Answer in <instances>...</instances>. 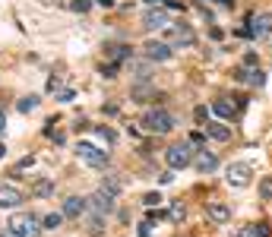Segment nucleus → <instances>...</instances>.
Returning <instances> with one entry per match:
<instances>
[{
    "mask_svg": "<svg viewBox=\"0 0 272 237\" xmlns=\"http://www.w3.org/2000/svg\"><path fill=\"white\" fill-rule=\"evenodd\" d=\"M114 73H117V63H108V66H101V76H108V79H114Z\"/></svg>",
    "mask_w": 272,
    "mask_h": 237,
    "instance_id": "c756f323",
    "label": "nucleus"
},
{
    "mask_svg": "<svg viewBox=\"0 0 272 237\" xmlns=\"http://www.w3.org/2000/svg\"><path fill=\"white\" fill-rule=\"evenodd\" d=\"M250 177H253V168L247 162H231L225 168V180H228V187H237V190H244L250 183Z\"/></svg>",
    "mask_w": 272,
    "mask_h": 237,
    "instance_id": "20e7f679",
    "label": "nucleus"
},
{
    "mask_svg": "<svg viewBox=\"0 0 272 237\" xmlns=\"http://www.w3.org/2000/svg\"><path fill=\"white\" fill-rule=\"evenodd\" d=\"M212 111H215L218 117H231L234 114V105H231V101H225V98H218L215 105H212Z\"/></svg>",
    "mask_w": 272,
    "mask_h": 237,
    "instance_id": "f3484780",
    "label": "nucleus"
},
{
    "mask_svg": "<svg viewBox=\"0 0 272 237\" xmlns=\"http://www.w3.org/2000/svg\"><path fill=\"white\" fill-rule=\"evenodd\" d=\"M6 231H13L16 237H38L41 234V222L32 212H13L6 222Z\"/></svg>",
    "mask_w": 272,
    "mask_h": 237,
    "instance_id": "f257e3e1",
    "label": "nucleus"
},
{
    "mask_svg": "<svg viewBox=\"0 0 272 237\" xmlns=\"http://www.w3.org/2000/svg\"><path fill=\"white\" fill-rule=\"evenodd\" d=\"M177 237H181V234H177Z\"/></svg>",
    "mask_w": 272,
    "mask_h": 237,
    "instance_id": "79ce46f5",
    "label": "nucleus"
},
{
    "mask_svg": "<svg viewBox=\"0 0 272 237\" xmlns=\"http://www.w3.org/2000/svg\"><path fill=\"white\" fill-rule=\"evenodd\" d=\"M6 155V146H0V158H3Z\"/></svg>",
    "mask_w": 272,
    "mask_h": 237,
    "instance_id": "a19ab883",
    "label": "nucleus"
},
{
    "mask_svg": "<svg viewBox=\"0 0 272 237\" xmlns=\"http://www.w3.org/2000/svg\"><path fill=\"white\" fill-rule=\"evenodd\" d=\"M165 162H168L171 171H184V168H190L193 165V146H190V142H174V146H168Z\"/></svg>",
    "mask_w": 272,
    "mask_h": 237,
    "instance_id": "7ed1b4c3",
    "label": "nucleus"
},
{
    "mask_svg": "<svg viewBox=\"0 0 272 237\" xmlns=\"http://www.w3.org/2000/svg\"><path fill=\"white\" fill-rule=\"evenodd\" d=\"M16 108H19L22 114L35 111V108H38V95H25V98H19V105H16Z\"/></svg>",
    "mask_w": 272,
    "mask_h": 237,
    "instance_id": "aec40b11",
    "label": "nucleus"
},
{
    "mask_svg": "<svg viewBox=\"0 0 272 237\" xmlns=\"http://www.w3.org/2000/svg\"><path fill=\"white\" fill-rule=\"evenodd\" d=\"M237 237H260V231H257V225H247V228L237 231Z\"/></svg>",
    "mask_w": 272,
    "mask_h": 237,
    "instance_id": "a878e982",
    "label": "nucleus"
},
{
    "mask_svg": "<svg viewBox=\"0 0 272 237\" xmlns=\"http://www.w3.org/2000/svg\"><path fill=\"white\" fill-rule=\"evenodd\" d=\"M130 70L136 73V79H139V82H146V79H149V63L136 60V63H130Z\"/></svg>",
    "mask_w": 272,
    "mask_h": 237,
    "instance_id": "412c9836",
    "label": "nucleus"
},
{
    "mask_svg": "<svg viewBox=\"0 0 272 237\" xmlns=\"http://www.w3.org/2000/svg\"><path fill=\"white\" fill-rule=\"evenodd\" d=\"M101 225H105V215H92V212H89V234H92V237H98L101 231H105Z\"/></svg>",
    "mask_w": 272,
    "mask_h": 237,
    "instance_id": "a211bd4d",
    "label": "nucleus"
},
{
    "mask_svg": "<svg viewBox=\"0 0 272 237\" xmlns=\"http://www.w3.org/2000/svg\"><path fill=\"white\" fill-rule=\"evenodd\" d=\"M206 215H209L215 225H225V222H231V206H228V202H209V206H206Z\"/></svg>",
    "mask_w": 272,
    "mask_h": 237,
    "instance_id": "4468645a",
    "label": "nucleus"
},
{
    "mask_svg": "<svg viewBox=\"0 0 272 237\" xmlns=\"http://www.w3.org/2000/svg\"><path fill=\"white\" fill-rule=\"evenodd\" d=\"M155 202H161L158 193H146V206H155Z\"/></svg>",
    "mask_w": 272,
    "mask_h": 237,
    "instance_id": "473e14b6",
    "label": "nucleus"
},
{
    "mask_svg": "<svg viewBox=\"0 0 272 237\" xmlns=\"http://www.w3.org/2000/svg\"><path fill=\"white\" fill-rule=\"evenodd\" d=\"M168 41L171 45H181V48H190V45H197V32L190 29V25H184V22H177V25H168Z\"/></svg>",
    "mask_w": 272,
    "mask_h": 237,
    "instance_id": "423d86ee",
    "label": "nucleus"
},
{
    "mask_svg": "<svg viewBox=\"0 0 272 237\" xmlns=\"http://www.w3.org/2000/svg\"><path fill=\"white\" fill-rule=\"evenodd\" d=\"M61 222H64V212H51V215H45L41 225H45L48 231H54V228H61Z\"/></svg>",
    "mask_w": 272,
    "mask_h": 237,
    "instance_id": "4be33fe9",
    "label": "nucleus"
},
{
    "mask_svg": "<svg viewBox=\"0 0 272 237\" xmlns=\"http://www.w3.org/2000/svg\"><path fill=\"white\" fill-rule=\"evenodd\" d=\"M234 79L237 82H247V86H257V89H263V86H266V73H263V70H237V76H234Z\"/></svg>",
    "mask_w": 272,
    "mask_h": 237,
    "instance_id": "2eb2a0df",
    "label": "nucleus"
},
{
    "mask_svg": "<svg viewBox=\"0 0 272 237\" xmlns=\"http://www.w3.org/2000/svg\"><path fill=\"white\" fill-rule=\"evenodd\" d=\"M212 3H222V6H234V0H212Z\"/></svg>",
    "mask_w": 272,
    "mask_h": 237,
    "instance_id": "58836bf2",
    "label": "nucleus"
},
{
    "mask_svg": "<svg viewBox=\"0 0 272 237\" xmlns=\"http://www.w3.org/2000/svg\"><path fill=\"white\" fill-rule=\"evenodd\" d=\"M203 139H206L203 133H193V136H190V146H203Z\"/></svg>",
    "mask_w": 272,
    "mask_h": 237,
    "instance_id": "f704fd0d",
    "label": "nucleus"
},
{
    "mask_svg": "<svg viewBox=\"0 0 272 237\" xmlns=\"http://www.w3.org/2000/svg\"><path fill=\"white\" fill-rule=\"evenodd\" d=\"M171 180H174V171H171V168H168V171L158 177V183H171Z\"/></svg>",
    "mask_w": 272,
    "mask_h": 237,
    "instance_id": "2f4dec72",
    "label": "nucleus"
},
{
    "mask_svg": "<svg viewBox=\"0 0 272 237\" xmlns=\"http://www.w3.org/2000/svg\"><path fill=\"white\" fill-rule=\"evenodd\" d=\"M260 193L266 199H272V177H263V180H260Z\"/></svg>",
    "mask_w": 272,
    "mask_h": 237,
    "instance_id": "393cba45",
    "label": "nucleus"
},
{
    "mask_svg": "<svg viewBox=\"0 0 272 237\" xmlns=\"http://www.w3.org/2000/svg\"><path fill=\"white\" fill-rule=\"evenodd\" d=\"M127 51H130L127 45H111V48H108V54H111L114 63H117V60H124V57H127Z\"/></svg>",
    "mask_w": 272,
    "mask_h": 237,
    "instance_id": "5701e85b",
    "label": "nucleus"
},
{
    "mask_svg": "<svg viewBox=\"0 0 272 237\" xmlns=\"http://www.w3.org/2000/svg\"><path fill=\"white\" fill-rule=\"evenodd\" d=\"M51 190H54V183H51V180H38V183H35V193H38V196H48Z\"/></svg>",
    "mask_w": 272,
    "mask_h": 237,
    "instance_id": "b1692460",
    "label": "nucleus"
},
{
    "mask_svg": "<svg viewBox=\"0 0 272 237\" xmlns=\"http://www.w3.org/2000/svg\"><path fill=\"white\" fill-rule=\"evenodd\" d=\"M0 237H16V234H13V231H3V234H0Z\"/></svg>",
    "mask_w": 272,
    "mask_h": 237,
    "instance_id": "ea45409f",
    "label": "nucleus"
},
{
    "mask_svg": "<svg viewBox=\"0 0 272 237\" xmlns=\"http://www.w3.org/2000/svg\"><path fill=\"white\" fill-rule=\"evenodd\" d=\"M206 133L215 142H228V139H231V130H228L225 123H206Z\"/></svg>",
    "mask_w": 272,
    "mask_h": 237,
    "instance_id": "dca6fc26",
    "label": "nucleus"
},
{
    "mask_svg": "<svg viewBox=\"0 0 272 237\" xmlns=\"http://www.w3.org/2000/svg\"><path fill=\"white\" fill-rule=\"evenodd\" d=\"M193 168H197L200 174H212L218 168V155H215V152H209V149H200L197 155H193Z\"/></svg>",
    "mask_w": 272,
    "mask_h": 237,
    "instance_id": "1a4fd4ad",
    "label": "nucleus"
},
{
    "mask_svg": "<svg viewBox=\"0 0 272 237\" xmlns=\"http://www.w3.org/2000/svg\"><path fill=\"white\" fill-rule=\"evenodd\" d=\"M142 25H146L149 32L168 29V25H171V19H168V10H161V6H152V10H146V16H142Z\"/></svg>",
    "mask_w": 272,
    "mask_h": 237,
    "instance_id": "6e6552de",
    "label": "nucleus"
},
{
    "mask_svg": "<svg viewBox=\"0 0 272 237\" xmlns=\"http://www.w3.org/2000/svg\"><path fill=\"white\" fill-rule=\"evenodd\" d=\"M19 202H25L22 190L10 187V183H3V187H0V209H16V206H19Z\"/></svg>",
    "mask_w": 272,
    "mask_h": 237,
    "instance_id": "ddd939ff",
    "label": "nucleus"
},
{
    "mask_svg": "<svg viewBox=\"0 0 272 237\" xmlns=\"http://www.w3.org/2000/svg\"><path fill=\"white\" fill-rule=\"evenodd\" d=\"M171 218H174V222H181V218H184V206H181V202H174V206H171Z\"/></svg>",
    "mask_w": 272,
    "mask_h": 237,
    "instance_id": "c85d7f7f",
    "label": "nucleus"
},
{
    "mask_svg": "<svg viewBox=\"0 0 272 237\" xmlns=\"http://www.w3.org/2000/svg\"><path fill=\"white\" fill-rule=\"evenodd\" d=\"M146 57L149 60H171V45H168V41H146Z\"/></svg>",
    "mask_w": 272,
    "mask_h": 237,
    "instance_id": "f8f14e48",
    "label": "nucleus"
},
{
    "mask_svg": "<svg viewBox=\"0 0 272 237\" xmlns=\"http://www.w3.org/2000/svg\"><path fill=\"white\" fill-rule=\"evenodd\" d=\"M76 155H79V162H86L89 168H105L108 165V152H101L98 146H92V142H79V146H76Z\"/></svg>",
    "mask_w": 272,
    "mask_h": 237,
    "instance_id": "39448f33",
    "label": "nucleus"
},
{
    "mask_svg": "<svg viewBox=\"0 0 272 237\" xmlns=\"http://www.w3.org/2000/svg\"><path fill=\"white\" fill-rule=\"evenodd\" d=\"M250 35L253 38H269L272 35V13H257L250 19Z\"/></svg>",
    "mask_w": 272,
    "mask_h": 237,
    "instance_id": "9d476101",
    "label": "nucleus"
},
{
    "mask_svg": "<svg viewBox=\"0 0 272 237\" xmlns=\"http://www.w3.org/2000/svg\"><path fill=\"white\" fill-rule=\"evenodd\" d=\"M89 6H92L89 0H73V10L76 13H89Z\"/></svg>",
    "mask_w": 272,
    "mask_h": 237,
    "instance_id": "cd10ccee",
    "label": "nucleus"
},
{
    "mask_svg": "<svg viewBox=\"0 0 272 237\" xmlns=\"http://www.w3.org/2000/svg\"><path fill=\"white\" fill-rule=\"evenodd\" d=\"M3 130H6V114H3V108H0V136H3Z\"/></svg>",
    "mask_w": 272,
    "mask_h": 237,
    "instance_id": "c9c22d12",
    "label": "nucleus"
},
{
    "mask_svg": "<svg viewBox=\"0 0 272 237\" xmlns=\"http://www.w3.org/2000/svg\"><path fill=\"white\" fill-rule=\"evenodd\" d=\"M101 190H108L111 196H117V193H121V180H117V174H108L105 183H101Z\"/></svg>",
    "mask_w": 272,
    "mask_h": 237,
    "instance_id": "6ab92c4d",
    "label": "nucleus"
},
{
    "mask_svg": "<svg viewBox=\"0 0 272 237\" xmlns=\"http://www.w3.org/2000/svg\"><path fill=\"white\" fill-rule=\"evenodd\" d=\"M257 231H260V237H269V234H272V228H269L266 222H260V225H257Z\"/></svg>",
    "mask_w": 272,
    "mask_h": 237,
    "instance_id": "7c9ffc66",
    "label": "nucleus"
},
{
    "mask_svg": "<svg viewBox=\"0 0 272 237\" xmlns=\"http://www.w3.org/2000/svg\"><path fill=\"white\" fill-rule=\"evenodd\" d=\"M193 117H197V123H206V120H209V111H206V108L200 105L197 111H193Z\"/></svg>",
    "mask_w": 272,
    "mask_h": 237,
    "instance_id": "bb28decb",
    "label": "nucleus"
},
{
    "mask_svg": "<svg viewBox=\"0 0 272 237\" xmlns=\"http://www.w3.org/2000/svg\"><path fill=\"white\" fill-rule=\"evenodd\" d=\"M142 126H146L149 133H171L174 130V114L165 111V108H149L146 114H142Z\"/></svg>",
    "mask_w": 272,
    "mask_h": 237,
    "instance_id": "f03ea898",
    "label": "nucleus"
},
{
    "mask_svg": "<svg viewBox=\"0 0 272 237\" xmlns=\"http://www.w3.org/2000/svg\"><path fill=\"white\" fill-rule=\"evenodd\" d=\"M64 218H82V215H89V199H82V196H70L64 202Z\"/></svg>",
    "mask_w": 272,
    "mask_h": 237,
    "instance_id": "9b49d317",
    "label": "nucleus"
},
{
    "mask_svg": "<svg viewBox=\"0 0 272 237\" xmlns=\"http://www.w3.org/2000/svg\"><path fill=\"white\" fill-rule=\"evenodd\" d=\"M149 3H168V6H181L177 0H149Z\"/></svg>",
    "mask_w": 272,
    "mask_h": 237,
    "instance_id": "e433bc0d",
    "label": "nucleus"
},
{
    "mask_svg": "<svg viewBox=\"0 0 272 237\" xmlns=\"http://www.w3.org/2000/svg\"><path fill=\"white\" fill-rule=\"evenodd\" d=\"M98 136L105 139V142H111V139H114V133H111V130H105V126H101V130H98Z\"/></svg>",
    "mask_w": 272,
    "mask_h": 237,
    "instance_id": "72a5a7b5",
    "label": "nucleus"
},
{
    "mask_svg": "<svg viewBox=\"0 0 272 237\" xmlns=\"http://www.w3.org/2000/svg\"><path fill=\"white\" fill-rule=\"evenodd\" d=\"M89 212L92 215H111L114 212V196L108 190H95L89 196Z\"/></svg>",
    "mask_w": 272,
    "mask_h": 237,
    "instance_id": "0eeeda50",
    "label": "nucleus"
},
{
    "mask_svg": "<svg viewBox=\"0 0 272 237\" xmlns=\"http://www.w3.org/2000/svg\"><path fill=\"white\" fill-rule=\"evenodd\" d=\"M95 3H98V6H105V10H111V6H114V0H95Z\"/></svg>",
    "mask_w": 272,
    "mask_h": 237,
    "instance_id": "4c0bfd02",
    "label": "nucleus"
}]
</instances>
